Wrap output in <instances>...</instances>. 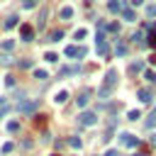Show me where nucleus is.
Masks as SVG:
<instances>
[{
	"instance_id": "1a4fd4ad",
	"label": "nucleus",
	"mask_w": 156,
	"mask_h": 156,
	"mask_svg": "<svg viewBox=\"0 0 156 156\" xmlns=\"http://www.w3.org/2000/svg\"><path fill=\"white\" fill-rule=\"evenodd\" d=\"M76 73H80V66H63L61 68V76H76Z\"/></svg>"
},
{
	"instance_id": "4468645a",
	"label": "nucleus",
	"mask_w": 156,
	"mask_h": 156,
	"mask_svg": "<svg viewBox=\"0 0 156 156\" xmlns=\"http://www.w3.org/2000/svg\"><path fill=\"white\" fill-rule=\"evenodd\" d=\"M49 39H51V41H61V39H63V32H61V29H54V32L49 34Z\"/></svg>"
},
{
	"instance_id": "7c9ffc66",
	"label": "nucleus",
	"mask_w": 156,
	"mask_h": 156,
	"mask_svg": "<svg viewBox=\"0 0 156 156\" xmlns=\"http://www.w3.org/2000/svg\"><path fill=\"white\" fill-rule=\"evenodd\" d=\"M17 129H20L17 122H10V124H7V132H17Z\"/></svg>"
},
{
	"instance_id": "6e6552de",
	"label": "nucleus",
	"mask_w": 156,
	"mask_h": 156,
	"mask_svg": "<svg viewBox=\"0 0 156 156\" xmlns=\"http://www.w3.org/2000/svg\"><path fill=\"white\" fill-rule=\"evenodd\" d=\"M58 17H61V20H71V17H73V7H71V5H63V7L58 10Z\"/></svg>"
},
{
	"instance_id": "f03ea898",
	"label": "nucleus",
	"mask_w": 156,
	"mask_h": 156,
	"mask_svg": "<svg viewBox=\"0 0 156 156\" xmlns=\"http://www.w3.org/2000/svg\"><path fill=\"white\" fill-rule=\"evenodd\" d=\"M119 141H122V146H129V149H134V146L139 144V139H136L134 134H129V132H122V134H119Z\"/></svg>"
},
{
	"instance_id": "5701e85b",
	"label": "nucleus",
	"mask_w": 156,
	"mask_h": 156,
	"mask_svg": "<svg viewBox=\"0 0 156 156\" xmlns=\"http://www.w3.org/2000/svg\"><path fill=\"white\" fill-rule=\"evenodd\" d=\"M139 117H141V115H139V110H129V115H127V119H132V122H134V119H139Z\"/></svg>"
},
{
	"instance_id": "412c9836",
	"label": "nucleus",
	"mask_w": 156,
	"mask_h": 156,
	"mask_svg": "<svg viewBox=\"0 0 156 156\" xmlns=\"http://www.w3.org/2000/svg\"><path fill=\"white\" fill-rule=\"evenodd\" d=\"M149 46H151V49H156V32H154V29L149 32Z\"/></svg>"
},
{
	"instance_id": "f257e3e1",
	"label": "nucleus",
	"mask_w": 156,
	"mask_h": 156,
	"mask_svg": "<svg viewBox=\"0 0 156 156\" xmlns=\"http://www.w3.org/2000/svg\"><path fill=\"white\" fill-rule=\"evenodd\" d=\"M68 58H83L85 54H88V49L85 46H66V51H63Z\"/></svg>"
},
{
	"instance_id": "7ed1b4c3",
	"label": "nucleus",
	"mask_w": 156,
	"mask_h": 156,
	"mask_svg": "<svg viewBox=\"0 0 156 156\" xmlns=\"http://www.w3.org/2000/svg\"><path fill=\"white\" fill-rule=\"evenodd\" d=\"M78 122H80V124H85V127H93V124L98 122V117H95L93 112H83V115L78 117Z\"/></svg>"
},
{
	"instance_id": "cd10ccee",
	"label": "nucleus",
	"mask_w": 156,
	"mask_h": 156,
	"mask_svg": "<svg viewBox=\"0 0 156 156\" xmlns=\"http://www.w3.org/2000/svg\"><path fill=\"white\" fill-rule=\"evenodd\" d=\"M146 15L149 17H156V5H146Z\"/></svg>"
},
{
	"instance_id": "473e14b6",
	"label": "nucleus",
	"mask_w": 156,
	"mask_h": 156,
	"mask_svg": "<svg viewBox=\"0 0 156 156\" xmlns=\"http://www.w3.org/2000/svg\"><path fill=\"white\" fill-rule=\"evenodd\" d=\"M12 151V144H2V154H10Z\"/></svg>"
},
{
	"instance_id": "9d476101",
	"label": "nucleus",
	"mask_w": 156,
	"mask_h": 156,
	"mask_svg": "<svg viewBox=\"0 0 156 156\" xmlns=\"http://www.w3.org/2000/svg\"><path fill=\"white\" fill-rule=\"evenodd\" d=\"M88 100H90V93L85 90V93H80L78 98H76V102H78V107H85L88 105Z\"/></svg>"
},
{
	"instance_id": "e433bc0d",
	"label": "nucleus",
	"mask_w": 156,
	"mask_h": 156,
	"mask_svg": "<svg viewBox=\"0 0 156 156\" xmlns=\"http://www.w3.org/2000/svg\"><path fill=\"white\" fill-rule=\"evenodd\" d=\"M151 144H156V134H154V136H151Z\"/></svg>"
},
{
	"instance_id": "a878e982",
	"label": "nucleus",
	"mask_w": 156,
	"mask_h": 156,
	"mask_svg": "<svg viewBox=\"0 0 156 156\" xmlns=\"http://www.w3.org/2000/svg\"><path fill=\"white\" fill-rule=\"evenodd\" d=\"M141 68H144L141 61H134V63H132V73H136V71H141Z\"/></svg>"
},
{
	"instance_id": "dca6fc26",
	"label": "nucleus",
	"mask_w": 156,
	"mask_h": 156,
	"mask_svg": "<svg viewBox=\"0 0 156 156\" xmlns=\"http://www.w3.org/2000/svg\"><path fill=\"white\" fill-rule=\"evenodd\" d=\"M54 100H56V102H66V100H68V93H66V90H58Z\"/></svg>"
},
{
	"instance_id": "b1692460",
	"label": "nucleus",
	"mask_w": 156,
	"mask_h": 156,
	"mask_svg": "<svg viewBox=\"0 0 156 156\" xmlns=\"http://www.w3.org/2000/svg\"><path fill=\"white\" fill-rule=\"evenodd\" d=\"M71 146H73V149H80V146H83V141H80L78 136H71Z\"/></svg>"
},
{
	"instance_id": "9b49d317",
	"label": "nucleus",
	"mask_w": 156,
	"mask_h": 156,
	"mask_svg": "<svg viewBox=\"0 0 156 156\" xmlns=\"http://www.w3.org/2000/svg\"><path fill=\"white\" fill-rule=\"evenodd\" d=\"M122 17H124L127 22H134V20H136V15H134L132 7H124V10H122Z\"/></svg>"
},
{
	"instance_id": "aec40b11",
	"label": "nucleus",
	"mask_w": 156,
	"mask_h": 156,
	"mask_svg": "<svg viewBox=\"0 0 156 156\" xmlns=\"http://www.w3.org/2000/svg\"><path fill=\"white\" fill-rule=\"evenodd\" d=\"M110 90H112V88H107V85H102V88L98 90V95H100V98H110Z\"/></svg>"
},
{
	"instance_id": "0eeeda50",
	"label": "nucleus",
	"mask_w": 156,
	"mask_h": 156,
	"mask_svg": "<svg viewBox=\"0 0 156 156\" xmlns=\"http://www.w3.org/2000/svg\"><path fill=\"white\" fill-rule=\"evenodd\" d=\"M136 98H139L144 105H151V102H154V95H151L149 90H139V93H136Z\"/></svg>"
},
{
	"instance_id": "a211bd4d",
	"label": "nucleus",
	"mask_w": 156,
	"mask_h": 156,
	"mask_svg": "<svg viewBox=\"0 0 156 156\" xmlns=\"http://www.w3.org/2000/svg\"><path fill=\"white\" fill-rule=\"evenodd\" d=\"M115 54H117V56H124V54H127V46H124V44L119 41V44L115 46Z\"/></svg>"
},
{
	"instance_id": "f704fd0d",
	"label": "nucleus",
	"mask_w": 156,
	"mask_h": 156,
	"mask_svg": "<svg viewBox=\"0 0 156 156\" xmlns=\"http://www.w3.org/2000/svg\"><path fill=\"white\" fill-rule=\"evenodd\" d=\"M105 156H119V154H117V151H115V149H110V151H107V154H105Z\"/></svg>"
},
{
	"instance_id": "4be33fe9",
	"label": "nucleus",
	"mask_w": 156,
	"mask_h": 156,
	"mask_svg": "<svg viewBox=\"0 0 156 156\" xmlns=\"http://www.w3.org/2000/svg\"><path fill=\"white\" fill-rule=\"evenodd\" d=\"M85 34H88L85 29H76V32H73V39H85Z\"/></svg>"
},
{
	"instance_id": "20e7f679",
	"label": "nucleus",
	"mask_w": 156,
	"mask_h": 156,
	"mask_svg": "<svg viewBox=\"0 0 156 156\" xmlns=\"http://www.w3.org/2000/svg\"><path fill=\"white\" fill-rule=\"evenodd\" d=\"M20 37H22L24 41H32V39H34V29H32L29 24H22V27H20Z\"/></svg>"
},
{
	"instance_id": "bb28decb",
	"label": "nucleus",
	"mask_w": 156,
	"mask_h": 156,
	"mask_svg": "<svg viewBox=\"0 0 156 156\" xmlns=\"http://www.w3.org/2000/svg\"><path fill=\"white\" fill-rule=\"evenodd\" d=\"M34 78H39V80H44V78H46V71H41V68H37V71H34Z\"/></svg>"
},
{
	"instance_id": "423d86ee",
	"label": "nucleus",
	"mask_w": 156,
	"mask_h": 156,
	"mask_svg": "<svg viewBox=\"0 0 156 156\" xmlns=\"http://www.w3.org/2000/svg\"><path fill=\"white\" fill-rule=\"evenodd\" d=\"M115 83H117V71H115V68H110V71H107V76H105V83H102V85L112 88Z\"/></svg>"
},
{
	"instance_id": "4c0bfd02",
	"label": "nucleus",
	"mask_w": 156,
	"mask_h": 156,
	"mask_svg": "<svg viewBox=\"0 0 156 156\" xmlns=\"http://www.w3.org/2000/svg\"><path fill=\"white\" fill-rule=\"evenodd\" d=\"M122 2H127V0H122Z\"/></svg>"
},
{
	"instance_id": "c9c22d12",
	"label": "nucleus",
	"mask_w": 156,
	"mask_h": 156,
	"mask_svg": "<svg viewBox=\"0 0 156 156\" xmlns=\"http://www.w3.org/2000/svg\"><path fill=\"white\" fill-rule=\"evenodd\" d=\"M141 2H144V0H132V5H141Z\"/></svg>"
},
{
	"instance_id": "72a5a7b5",
	"label": "nucleus",
	"mask_w": 156,
	"mask_h": 156,
	"mask_svg": "<svg viewBox=\"0 0 156 156\" xmlns=\"http://www.w3.org/2000/svg\"><path fill=\"white\" fill-rule=\"evenodd\" d=\"M7 112H10V107H0V117H2V115H7Z\"/></svg>"
},
{
	"instance_id": "c756f323",
	"label": "nucleus",
	"mask_w": 156,
	"mask_h": 156,
	"mask_svg": "<svg viewBox=\"0 0 156 156\" xmlns=\"http://www.w3.org/2000/svg\"><path fill=\"white\" fill-rule=\"evenodd\" d=\"M44 58H46V61H49V63H54V61H56V58H58V56H56V54H51V51H49V54H46V56H44Z\"/></svg>"
},
{
	"instance_id": "39448f33",
	"label": "nucleus",
	"mask_w": 156,
	"mask_h": 156,
	"mask_svg": "<svg viewBox=\"0 0 156 156\" xmlns=\"http://www.w3.org/2000/svg\"><path fill=\"white\" fill-rule=\"evenodd\" d=\"M20 112H22V115H32V112H37V100L22 102V105H20Z\"/></svg>"
},
{
	"instance_id": "c85d7f7f",
	"label": "nucleus",
	"mask_w": 156,
	"mask_h": 156,
	"mask_svg": "<svg viewBox=\"0 0 156 156\" xmlns=\"http://www.w3.org/2000/svg\"><path fill=\"white\" fill-rule=\"evenodd\" d=\"M141 37H144V32H136V34H132V39H134L136 44H141Z\"/></svg>"
},
{
	"instance_id": "2f4dec72",
	"label": "nucleus",
	"mask_w": 156,
	"mask_h": 156,
	"mask_svg": "<svg viewBox=\"0 0 156 156\" xmlns=\"http://www.w3.org/2000/svg\"><path fill=\"white\" fill-rule=\"evenodd\" d=\"M34 5H37V0H24V2H22V7H27V10L34 7Z\"/></svg>"
},
{
	"instance_id": "6ab92c4d",
	"label": "nucleus",
	"mask_w": 156,
	"mask_h": 156,
	"mask_svg": "<svg viewBox=\"0 0 156 156\" xmlns=\"http://www.w3.org/2000/svg\"><path fill=\"white\" fill-rule=\"evenodd\" d=\"M107 10H110V12H117V10H119V2H117V0H110V2H107Z\"/></svg>"
},
{
	"instance_id": "f3484780",
	"label": "nucleus",
	"mask_w": 156,
	"mask_h": 156,
	"mask_svg": "<svg viewBox=\"0 0 156 156\" xmlns=\"http://www.w3.org/2000/svg\"><path fill=\"white\" fill-rule=\"evenodd\" d=\"M12 46H15V39H5L2 41V51H12Z\"/></svg>"
},
{
	"instance_id": "f8f14e48",
	"label": "nucleus",
	"mask_w": 156,
	"mask_h": 156,
	"mask_svg": "<svg viewBox=\"0 0 156 156\" xmlns=\"http://www.w3.org/2000/svg\"><path fill=\"white\" fill-rule=\"evenodd\" d=\"M154 127H156V110H151L146 117V129H154Z\"/></svg>"
},
{
	"instance_id": "2eb2a0df",
	"label": "nucleus",
	"mask_w": 156,
	"mask_h": 156,
	"mask_svg": "<svg viewBox=\"0 0 156 156\" xmlns=\"http://www.w3.org/2000/svg\"><path fill=\"white\" fill-rule=\"evenodd\" d=\"M144 78H146V83H156V73L149 68V71H144Z\"/></svg>"
},
{
	"instance_id": "ddd939ff",
	"label": "nucleus",
	"mask_w": 156,
	"mask_h": 156,
	"mask_svg": "<svg viewBox=\"0 0 156 156\" xmlns=\"http://www.w3.org/2000/svg\"><path fill=\"white\" fill-rule=\"evenodd\" d=\"M17 20H20L17 15H10V17L5 20V29H12V27H17Z\"/></svg>"
},
{
	"instance_id": "393cba45",
	"label": "nucleus",
	"mask_w": 156,
	"mask_h": 156,
	"mask_svg": "<svg viewBox=\"0 0 156 156\" xmlns=\"http://www.w3.org/2000/svg\"><path fill=\"white\" fill-rule=\"evenodd\" d=\"M105 29H107V32H112V34H115V32H119V24H117V22H112V24H107V27H105Z\"/></svg>"
}]
</instances>
